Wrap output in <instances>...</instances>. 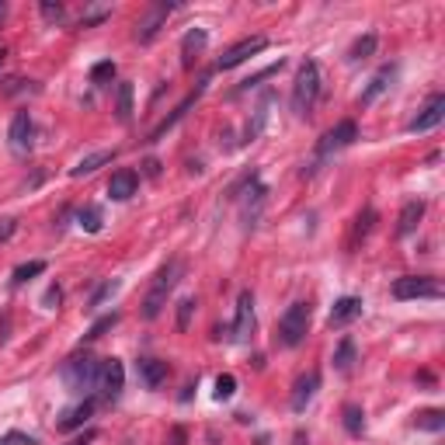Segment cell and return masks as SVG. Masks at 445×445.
Masks as SVG:
<instances>
[{
	"label": "cell",
	"instance_id": "obj_1",
	"mask_svg": "<svg viewBox=\"0 0 445 445\" xmlns=\"http://www.w3.org/2000/svg\"><path fill=\"white\" fill-rule=\"evenodd\" d=\"M181 268H185L181 261H167V264L157 271L153 286H150V293H146V299H143V317H146V320H157V317H160V310L167 306V296H171V289L178 286Z\"/></svg>",
	"mask_w": 445,
	"mask_h": 445
},
{
	"label": "cell",
	"instance_id": "obj_2",
	"mask_svg": "<svg viewBox=\"0 0 445 445\" xmlns=\"http://www.w3.org/2000/svg\"><path fill=\"white\" fill-rule=\"evenodd\" d=\"M317 98H320V67L313 60H306L296 73V87H293V111L296 115H310L317 108Z\"/></svg>",
	"mask_w": 445,
	"mask_h": 445
},
{
	"label": "cell",
	"instance_id": "obj_3",
	"mask_svg": "<svg viewBox=\"0 0 445 445\" xmlns=\"http://www.w3.org/2000/svg\"><path fill=\"white\" fill-rule=\"evenodd\" d=\"M310 317H313L310 303H293L282 313V320H278V345H282V348H296L306 338V330H310Z\"/></svg>",
	"mask_w": 445,
	"mask_h": 445
},
{
	"label": "cell",
	"instance_id": "obj_4",
	"mask_svg": "<svg viewBox=\"0 0 445 445\" xmlns=\"http://www.w3.org/2000/svg\"><path fill=\"white\" fill-rule=\"evenodd\" d=\"M358 139V126L352 122V119H345V122H338V126H334L323 139H320V146H317V160L306 167V171L303 174H313L317 171V163L320 160H327V157H334V153H338V150H345V146H352Z\"/></svg>",
	"mask_w": 445,
	"mask_h": 445
},
{
	"label": "cell",
	"instance_id": "obj_5",
	"mask_svg": "<svg viewBox=\"0 0 445 445\" xmlns=\"http://www.w3.org/2000/svg\"><path fill=\"white\" fill-rule=\"evenodd\" d=\"M98 365L91 355H73L63 362V383L73 389V393H84V389H94L98 383Z\"/></svg>",
	"mask_w": 445,
	"mask_h": 445
},
{
	"label": "cell",
	"instance_id": "obj_6",
	"mask_svg": "<svg viewBox=\"0 0 445 445\" xmlns=\"http://www.w3.org/2000/svg\"><path fill=\"white\" fill-rule=\"evenodd\" d=\"M393 296L397 299H438L442 286L431 275H404L393 282Z\"/></svg>",
	"mask_w": 445,
	"mask_h": 445
},
{
	"label": "cell",
	"instance_id": "obj_7",
	"mask_svg": "<svg viewBox=\"0 0 445 445\" xmlns=\"http://www.w3.org/2000/svg\"><path fill=\"white\" fill-rule=\"evenodd\" d=\"M122 386H126V369H122V362H119V358H104V362L98 365V383H94V389H98L104 400H115V397L122 393Z\"/></svg>",
	"mask_w": 445,
	"mask_h": 445
},
{
	"label": "cell",
	"instance_id": "obj_8",
	"mask_svg": "<svg viewBox=\"0 0 445 445\" xmlns=\"http://www.w3.org/2000/svg\"><path fill=\"white\" fill-rule=\"evenodd\" d=\"M264 45H268V38H264V35H254V38H244V42H237L233 49H227V52L219 56V70H233V67L247 63L251 56H258Z\"/></svg>",
	"mask_w": 445,
	"mask_h": 445
},
{
	"label": "cell",
	"instance_id": "obj_9",
	"mask_svg": "<svg viewBox=\"0 0 445 445\" xmlns=\"http://www.w3.org/2000/svg\"><path fill=\"white\" fill-rule=\"evenodd\" d=\"M174 11V4L171 0H157V4L146 11V18H139V25H136V38L139 42H150L160 28H163V21H167V14Z\"/></svg>",
	"mask_w": 445,
	"mask_h": 445
},
{
	"label": "cell",
	"instance_id": "obj_10",
	"mask_svg": "<svg viewBox=\"0 0 445 445\" xmlns=\"http://www.w3.org/2000/svg\"><path fill=\"white\" fill-rule=\"evenodd\" d=\"M442 119H445V94H435V98L421 108V115H418L407 129H411V133H431Z\"/></svg>",
	"mask_w": 445,
	"mask_h": 445
},
{
	"label": "cell",
	"instance_id": "obj_11",
	"mask_svg": "<svg viewBox=\"0 0 445 445\" xmlns=\"http://www.w3.org/2000/svg\"><path fill=\"white\" fill-rule=\"evenodd\" d=\"M393 77H397V67H393V63H389V67H383V70H376V73H372V80L365 84V91H362L358 104H362V108H369L372 101H379V98L389 91V84H393Z\"/></svg>",
	"mask_w": 445,
	"mask_h": 445
},
{
	"label": "cell",
	"instance_id": "obj_12",
	"mask_svg": "<svg viewBox=\"0 0 445 445\" xmlns=\"http://www.w3.org/2000/svg\"><path fill=\"white\" fill-rule=\"evenodd\" d=\"M254 330V296L244 289L240 299H237V320H233V338L237 341H247Z\"/></svg>",
	"mask_w": 445,
	"mask_h": 445
},
{
	"label": "cell",
	"instance_id": "obj_13",
	"mask_svg": "<svg viewBox=\"0 0 445 445\" xmlns=\"http://www.w3.org/2000/svg\"><path fill=\"white\" fill-rule=\"evenodd\" d=\"M11 146L14 153H28L32 150V136H35V126H32V115L28 111H18V115L11 119Z\"/></svg>",
	"mask_w": 445,
	"mask_h": 445
},
{
	"label": "cell",
	"instance_id": "obj_14",
	"mask_svg": "<svg viewBox=\"0 0 445 445\" xmlns=\"http://www.w3.org/2000/svg\"><path fill=\"white\" fill-rule=\"evenodd\" d=\"M317 386H320V372H303L299 379H296V386H293V411L296 414H303L306 407H310V400H313V393H317Z\"/></svg>",
	"mask_w": 445,
	"mask_h": 445
},
{
	"label": "cell",
	"instance_id": "obj_15",
	"mask_svg": "<svg viewBox=\"0 0 445 445\" xmlns=\"http://www.w3.org/2000/svg\"><path fill=\"white\" fill-rule=\"evenodd\" d=\"M136 188H139V178H136V171H115L111 174V181H108V195L115 198V202H126V198H133L136 195Z\"/></svg>",
	"mask_w": 445,
	"mask_h": 445
},
{
	"label": "cell",
	"instance_id": "obj_16",
	"mask_svg": "<svg viewBox=\"0 0 445 445\" xmlns=\"http://www.w3.org/2000/svg\"><path fill=\"white\" fill-rule=\"evenodd\" d=\"M358 313H362V299H358V296H345V299L334 303L327 323H330V327H345V323H352Z\"/></svg>",
	"mask_w": 445,
	"mask_h": 445
},
{
	"label": "cell",
	"instance_id": "obj_17",
	"mask_svg": "<svg viewBox=\"0 0 445 445\" xmlns=\"http://www.w3.org/2000/svg\"><path fill=\"white\" fill-rule=\"evenodd\" d=\"M205 42H209L205 28H192V32L181 38V63H185V70L195 67V60H198V52L205 49Z\"/></svg>",
	"mask_w": 445,
	"mask_h": 445
},
{
	"label": "cell",
	"instance_id": "obj_18",
	"mask_svg": "<svg viewBox=\"0 0 445 445\" xmlns=\"http://www.w3.org/2000/svg\"><path fill=\"white\" fill-rule=\"evenodd\" d=\"M136 372H139V379H143L146 389H157V386L167 379V362H160V358H139V362H136Z\"/></svg>",
	"mask_w": 445,
	"mask_h": 445
},
{
	"label": "cell",
	"instance_id": "obj_19",
	"mask_svg": "<svg viewBox=\"0 0 445 445\" xmlns=\"http://www.w3.org/2000/svg\"><path fill=\"white\" fill-rule=\"evenodd\" d=\"M94 414V400H84V404H77V407H70V411H63V418L56 421V428L60 431H73V428H84V421Z\"/></svg>",
	"mask_w": 445,
	"mask_h": 445
},
{
	"label": "cell",
	"instance_id": "obj_20",
	"mask_svg": "<svg viewBox=\"0 0 445 445\" xmlns=\"http://www.w3.org/2000/svg\"><path fill=\"white\" fill-rule=\"evenodd\" d=\"M421 216H424V202H421V198L407 202V205H404V212H400V219H397V237L414 233V230H418V223H421Z\"/></svg>",
	"mask_w": 445,
	"mask_h": 445
},
{
	"label": "cell",
	"instance_id": "obj_21",
	"mask_svg": "<svg viewBox=\"0 0 445 445\" xmlns=\"http://www.w3.org/2000/svg\"><path fill=\"white\" fill-rule=\"evenodd\" d=\"M202 91H205V84H202V87H198V91L192 94V98H185V101H181V104L174 108V115H171V119H163V122H160V126H157V129L150 133V143H157V139H160V136H163L167 129H174V126H178V122L185 119V111H188V108H192V104L198 101V94H202Z\"/></svg>",
	"mask_w": 445,
	"mask_h": 445
},
{
	"label": "cell",
	"instance_id": "obj_22",
	"mask_svg": "<svg viewBox=\"0 0 445 445\" xmlns=\"http://www.w3.org/2000/svg\"><path fill=\"white\" fill-rule=\"evenodd\" d=\"M119 153L115 150H98V153H91V157H84L77 167H73V171H70V178H84V174H94L98 171V167H104V163H111V160H115Z\"/></svg>",
	"mask_w": 445,
	"mask_h": 445
},
{
	"label": "cell",
	"instance_id": "obj_23",
	"mask_svg": "<svg viewBox=\"0 0 445 445\" xmlns=\"http://www.w3.org/2000/svg\"><path fill=\"white\" fill-rule=\"evenodd\" d=\"M352 365H355V341L345 338L338 345V352H334V369H338V372H352Z\"/></svg>",
	"mask_w": 445,
	"mask_h": 445
},
{
	"label": "cell",
	"instance_id": "obj_24",
	"mask_svg": "<svg viewBox=\"0 0 445 445\" xmlns=\"http://www.w3.org/2000/svg\"><path fill=\"white\" fill-rule=\"evenodd\" d=\"M115 108H119V122L133 119V84H119L115 91Z\"/></svg>",
	"mask_w": 445,
	"mask_h": 445
},
{
	"label": "cell",
	"instance_id": "obj_25",
	"mask_svg": "<svg viewBox=\"0 0 445 445\" xmlns=\"http://www.w3.org/2000/svg\"><path fill=\"white\" fill-rule=\"evenodd\" d=\"M345 428H348V435H362L365 431V414H362V407L358 404H345Z\"/></svg>",
	"mask_w": 445,
	"mask_h": 445
},
{
	"label": "cell",
	"instance_id": "obj_26",
	"mask_svg": "<svg viewBox=\"0 0 445 445\" xmlns=\"http://www.w3.org/2000/svg\"><path fill=\"white\" fill-rule=\"evenodd\" d=\"M414 428H421V431H442L445 428V414L442 411H421V414H414Z\"/></svg>",
	"mask_w": 445,
	"mask_h": 445
},
{
	"label": "cell",
	"instance_id": "obj_27",
	"mask_svg": "<svg viewBox=\"0 0 445 445\" xmlns=\"http://www.w3.org/2000/svg\"><path fill=\"white\" fill-rule=\"evenodd\" d=\"M372 52H376V35H362V38L352 45V52H348V56H352V60L358 63V60H369Z\"/></svg>",
	"mask_w": 445,
	"mask_h": 445
},
{
	"label": "cell",
	"instance_id": "obj_28",
	"mask_svg": "<svg viewBox=\"0 0 445 445\" xmlns=\"http://www.w3.org/2000/svg\"><path fill=\"white\" fill-rule=\"evenodd\" d=\"M80 227H84L87 233H98V230H101V209H98V205L80 209Z\"/></svg>",
	"mask_w": 445,
	"mask_h": 445
},
{
	"label": "cell",
	"instance_id": "obj_29",
	"mask_svg": "<svg viewBox=\"0 0 445 445\" xmlns=\"http://www.w3.org/2000/svg\"><path fill=\"white\" fill-rule=\"evenodd\" d=\"M376 223V209H362V216L355 219V233H352V244H358V237H365Z\"/></svg>",
	"mask_w": 445,
	"mask_h": 445
},
{
	"label": "cell",
	"instance_id": "obj_30",
	"mask_svg": "<svg viewBox=\"0 0 445 445\" xmlns=\"http://www.w3.org/2000/svg\"><path fill=\"white\" fill-rule=\"evenodd\" d=\"M237 393V379L230 376V372H223L219 379H216V400H230Z\"/></svg>",
	"mask_w": 445,
	"mask_h": 445
},
{
	"label": "cell",
	"instance_id": "obj_31",
	"mask_svg": "<svg viewBox=\"0 0 445 445\" xmlns=\"http://www.w3.org/2000/svg\"><path fill=\"white\" fill-rule=\"evenodd\" d=\"M42 271H45V261H28V264L14 268V286L28 282V278H35V275H42Z\"/></svg>",
	"mask_w": 445,
	"mask_h": 445
},
{
	"label": "cell",
	"instance_id": "obj_32",
	"mask_svg": "<svg viewBox=\"0 0 445 445\" xmlns=\"http://www.w3.org/2000/svg\"><path fill=\"white\" fill-rule=\"evenodd\" d=\"M115 323H119V313H111V317H101V320H98V323H94V327H91L87 334H84V338H87V341H94V338H101V334H104L108 327H115Z\"/></svg>",
	"mask_w": 445,
	"mask_h": 445
},
{
	"label": "cell",
	"instance_id": "obj_33",
	"mask_svg": "<svg viewBox=\"0 0 445 445\" xmlns=\"http://www.w3.org/2000/svg\"><path fill=\"white\" fill-rule=\"evenodd\" d=\"M42 18L56 25V21L67 18V8H63V4H52V0H42Z\"/></svg>",
	"mask_w": 445,
	"mask_h": 445
},
{
	"label": "cell",
	"instance_id": "obj_34",
	"mask_svg": "<svg viewBox=\"0 0 445 445\" xmlns=\"http://www.w3.org/2000/svg\"><path fill=\"white\" fill-rule=\"evenodd\" d=\"M192 310H195V299H192V296L178 303V330H188V323H192Z\"/></svg>",
	"mask_w": 445,
	"mask_h": 445
},
{
	"label": "cell",
	"instance_id": "obj_35",
	"mask_svg": "<svg viewBox=\"0 0 445 445\" xmlns=\"http://www.w3.org/2000/svg\"><path fill=\"white\" fill-rule=\"evenodd\" d=\"M111 77H115V63H111V60H104V63H98V67L91 70V80H94V84H104V80H111Z\"/></svg>",
	"mask_w": 445,
	"mask_h": 445
},
{
	"label": "cell",
	"instance_id": "obj_36",
	"mask_svg": "<svg viewBox=\"0 0 445 445\" xmlns=\"http://www.w3.org/2000/svg\"><path fill=\"white\" fill-rule=\"evenodd\" d=\"M111 14V8H91L84 18H80V28H91V25H101L104 18Z\"/></svg>",
	"mask_w": 445,
	"mask_h": 445
},
{
	"label": "cell",
	"instance_id": "obj_37",
	"mask_svg": "<svg viewBox=\"0 0 445 445\" xmlns=\"http://www.w3.org/2000/svg\"><path fill=\"white\" fill-rule=\"evenodd\" d=\"M0 445H35V438L25 431H8V435H0Z\"/></svg>",
	"mask_w": 445,
	"mask_h": 445
},
{
	"label": "cell",
	"instance_id": "obj_38",
	"mask_svg": "<svg viewBox=\"0 0 445 445\" xmlns=\"http://www.w3.org/2000/svg\"><path fill=\"white\" fill-rule=\"evenodd\" d=\"M115 289H119V282H104V286H101V289L91 296V306H101V303H104L111 293H115Z\"/></svg>",
	"mask_w": 445,
	"mask_h": 445
},
{
	"label": "cell",
	"instance_id": "obj_39",
	"mask_svg": "<svg viewBox=\"0 0 445 445\" xmlns=\"http://www.w3.org/2000/svg\"><path fill=\"white\" fill-rule=\"evenodd\" d=\"M94 438H98V431H94V428H87V431L73 435V438H70V442H63V445H91Z\"/></svg>",
	"mask_w": 445,
	"mask_h": 445
},
{
	"label": "cell",
	"instance_id": "obj_40",
	"mask_svg": "<svg viewBox=\"0 0 445 445\" xmlns=\"http://www.w3.org/2000/svg\"><path fill=\"white\" fill-rule=\"evenodd\" d=\"M14 237V219H0V244Z\"/></svg>",
	"mask_w": 445,
	"mask_h": 445
},
{
	"label": "cell",
	"instance_id": "obj_41",
	"mask_svg": "<svg viewBox=\"0 0 445 445\" xmlns=\"http://www.w3.org/2000/svg\"><path fill=\"white\" fill-rule=\"evenodd\" d=\"M60 296H63V293H60V289H56V286H52V289L45 293V303H49V306H52V303H60Z\"/></svg>",
	"mask_w": 445,
	"mask_h": 445
},
{
	"label": "cell",
	"instance_id": "obj_42",
	"mask_svg": "<svg viewBox=\"0 0 445 445\" xmlns=\"http://www.w3.org/2000/svg\"><path fill=\"white\" fill-rule=\"evenodd\" d=\"M171 438H174V445H185V431H181V428H178V431H174Z\"/></svg>",
	"mask_w": 445,
	"mask_h": 445
},
{
	"label": "cell",
	"instance_id": "obj_43",
	"mask_svg": "<svg viewBox=\"0 0 445 445\" xmlns=\"http://www.w3.org/2000/svg\"><path fill=\"white\" fill-rule=\"evenodd\" d=\"M4 18H8V4L0 0V25H4Z\"/></svg>",
	"mask_w": 445,
	"mask_h": 445
},
{
	"label": "cell",
	"instance_id": "obj_44",
	"mask_svg": "<svg viewBox=\"0 0 445 445\" xmlns=\"http://www.w3.org/2000/svg\"><path fill=\"white\" fill-rule=\"evenodd\" d=\"M0 63H4V49H0Z\"/></svg>",
	"mask_w": 445,
	"mask_h": 445
}]
</instances>
